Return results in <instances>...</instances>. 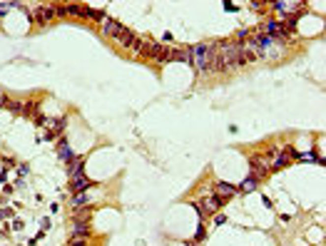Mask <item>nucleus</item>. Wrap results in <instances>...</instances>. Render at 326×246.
Segmentation results:
<instances>
[{
  "instance_id": "15",
  "label": "nucleus",
  "mask_w": 326,
  "mask_h": 246,
  "mask_svg": "<svg viewBox=\"0 0 326 246\" xmlns=\"http://www.w3.org/2000/svg\"><path fill=\"white\" fill-rule=\"evenodd\" d=\"M83 174V159H72L70 162V177H80Z\"/></svg>"
},
{
  "instance_id": "18",
  "label": "nucleus",
  "mask_w": 326,
  "mask_h": 246,
  "mask_svg": "<svg viewBox=\"0 0 326 246\" xmlns=\"http://www.w3.org/2000/svg\"><path fill=\"white\" fill-rule=\"evenodd\" d=\"M62 125H65V119H48V127H50L53 132H60Z\"/></svg>"
},
{
  "instance_id": "12",
  "label": "nucleus",
  "mask_w": 326,
  "mask_h": 246,
  "mask_svg": "<svg viewBox=\"0 0 326 246\" xmlns=\"http://www.w3.org/2000/svg\"><path fill=\"white\" fill-rule=\"evenodd\" d=\"M65 13L67 15H75V18H85V5H77V3L65 5Z\"/></svg>"
},
{
  "instance_id": "8",
  "label": "nucleus",
  "mask_w": 326,
  "mask_h": 246,
  "mask_svg": "<svg viewBox=\"0 0 326 246\" xmlns=\"http://www.w3.org/2000/svg\"><path fill=\"white\" fill-rule=\"evenodd\" d=\"M100 25H102V32H105L107 37H119L122 32L127 30L125 25H119V23H117V20H112V18H105Z\"/></svg>"
},
{
  "instance_id": "19",
  "label": "nucleus",
  "mask_w": 326,
  "mask_h": 246,
  "mask_svg": "<svg viewBox=\"0 0 326 246\" xmlns=\"http://www.w3.org/2000/svg\"><path fill=\"white\" fill-rule=\"evenodd\" d=\"M70 246H90V241H88V236H75L70 241Z\"/></svg>"
},
{
  "instance_id": "23",
  "label": "nucleus",
  "mask_w": 326,
  "mask_h": 246,
  "mask_svg": "<svg viewBox=\"0 0 326 246\" xmlns=\"http://www.w3.org/2000/svg\"><path fill=\"white\" fill-rule=\"evenodd\" d=\"M202 236H205V226H202V224H199V229H197L194 239H197V241H202Z\"/></svg>"
},
{
  "instance_id": "10",
  "label": "nucleus",
  "mask_w": 326,
  "mask_h": 246,
  "mask_svg": "<svg viewBox=\"0 0 326 246\" xmlns=\"http://www.w3.org/2000/svg\"><path fill=\"white\" fill-rule=\"evenodd\" d=\"M170 62H189V48H172Z\"/></svg>"
},
{
  "instance_id": "11",
  "label": "nucleus",
  "mask_w": 326,
  "mask_h": 246,
  "mask_svg": "<svg viewBox=\"0 0 326 246\" xmlns=\"http://www.w3.org/2000/svg\"><path fill=\"white\" fill-rule=\"evenodd\" d=\"M90 187V182H88V177L85 174H80V177H72V189L77 191V194H83L85 189Z\"/></svg>"
},
{
  "instance_id": "2",
  "label": "nucleus",
  "mask_w": 326,
  "mask_h": 246,
  "mask_svg": "<svg viewBox=\"0 0 326 246\" xmlns=\"http://www.w3.org/2000/svg\"><path fill=\"white\" fill-rule=\"evenodd\" d=\"M30 15H32L30 20H35L40 25H48L58 18V3H40V5H35V10Z\"/></svg>"
},
{
  "instance_id": "14",
  "label": "nucleus",
  "mask_w": 326,
  "mask_h": 246,
  "mask_svg": "<svg viewBox=\"0 0 326 246\" xmlns=\"http://www.w3.org/2000/svg\"><path fill=\"white\" fill-rule=\"evenodd\" d=\"M60 159L65 162V164H70L75 157H72V152H70V144L67 142H60Z\"/></svg>"
},
{
  "instance_id": "22",
  "label": "nucleus",
  "mask_w": 326,
  "mask_h": 246,
  "mask_svg": "<svg viewBox=\"0 0 326 246\" xmlns=\"http://www.w3.org/2000/svg\"><path fill=\"white\" fill-rule=\"evenodd\" d=\"M299 159H304V162H311V159H316V154H314V152H306V154H299Z\"/></svg>"
},
{
  "instance_id": "7",
  "label": "nucleus",
  "mask_w": 326,
  "mask_h": 246,
  "mask_svg": "<svg viewBox=\"0 0 326 246\" xmlns=\"http://www.w3.org/2000/svg\"><path fill=\"white\" fill-rule=\"evenodd\" d=\"M271 8L274 10H279V13H284V15H296V13H301V8H304V3H287V0H276V3H271Z\"/></svg>"
},
{
  "instance_id": "3",
  "label": "nucleus",
  "mask_w": 326,
  "mask_h": 246,
  "mask_svg": "<svg viewBox=\"0 0 326 246\" xmlns=\"http://www.w3.org/2000/svg\"><path fill=\"white\" fill-rule=\"evenodd\" d=\"M170 50H172V48L159 45V43H145V48H142L140 55L152 57V60H157V62H170Z\"/></svg>"
},
{
  "instance_id": "5",
  "label": "nucleus",
  "mask_w": 326,
  "mask_h": 246,
  "mask_svg": "<svg viewBox=\"0 0 326 246\" xmlns=\"http://www.w3.org/2000/svg\"><path fill=\"white\" fill-rule=\"evenodd\" d=\"M222 204H224V199H222V196H217V194L207 196V199H205V201H202L199 207H197V212H199V219H205L207 214H217Z\"/></svg>"
},
{
  "instance_id": "17",
  "label": "nucleus",
  "mask_w": 326,
  "mask_h": 246,
  "mask_svg": "<svg viewBox=\"0 0 326 246\" xmlns=\"http://www.w3.org/2000/svg\"><path fill=\"white\" fill-rule=\"evenodd\" d=\"M254 189H257V179L254 177H247L241 182V191H254Z\"/></svg>"
},
{
  "instance_id": "21",
  "label": "nucleus",
  "mask_w": 326,
  "mask_h": 246,
  "mask_svg": "<svg viewBox=\"0 0 326 246\" xmlns=\"http://www.w3.org/2000/svg\"><path fill=\"white\" fill-rule=\"evenodd\" d=\"M85 201H88V199H85V194H77V196H75V201H72V207H83Z\"/></svg>"
},
{
  "instance_id": "6",
  "label": "nucleus",
  "mask_w": 326,
  "mask_h": 246,
  "mask_svg": "<svg viewBox=\"0 0 326 246\" xmlns=\"http://www.w3.org/2000/svg\"><path fill=\"white\" fill-rule=\"evenodd\" d=\"M249 164H252V177L254 179H264L269 174V162L264 157H252Z\"/></svg>"
},
{
  "instance_id": "1",
  "label": "nucleus",
  "mask_w": 326,
  "mask_h": 246,
  "mask_svg": "<svg viewBox=\"0 0 326 246\" xmlns=\"http://www.w3.org/2000/svg\"><path fill=\"white\" fill-rule=\"evenodd\" d=\"M217 48H219V57H222L224 70H237L241 65H247V60H244V48L239 43H217Z\"/></svg>"
},
{
  "instance_id": "13",
  "label": "nucleus",
  "mask_w": 326,
  "mask_h": 246,
  "mask_svg": "<svg viewBox=\"0 0 326 246\" xmlns=\"http://www.w3.org/2000/svg\"><path fill=\"white\" fill-rule=\"evenodd\" d=\"M85 18H92V20H97V23H102L107 15L102 13V10H97V8H90V5H85Z\"/></svg>"
},
{
  "instance_id": "4",
  "label": "nucleus",
  "mask_w": 326,
  "mask_h": 246,
  "mask_svg": "<svg viewBox=\"0 0 326 246\" xmlns=\"http://www.w3.org/2000/svg\"><path fill=\"white\" fill-rule=\"evenodd\" d=\"M207 60H209V45H194V48H189V62L199 72H207Z\"/></svg>"
},
{
  "instance_id": "20",
  "label": "nucleus",
  "mask_w": 326,
  "mask_h": 246,
  "mask_svg": "<svg viewBox=\"0 0 326 246\" xmlns=\"http://www.w3.org/2000/svg\"><path fill=\"white\" fill-rule=\"evenodd\" d=\"M10 8H20V3H0V18H3Z\"/></svg>"
},
{
  "instance_id": "16",
  "label": "nucleus",
  "mask_w": 326,
  "mask_h": 246,
  "mask_svg": "<svg viewBox=\"0 0 326 246\" xmlns=\"http://www.w3.org/2000/svg\"><path fill=\"white\" fill-rule=\"evenodd\" d=\"M72 231H75V236H88V221H75V226H72Z\"/></svg>"
},
{
  "instance_id": "9",
  "label": "nucleus",
  "mask_w": 326,
  "mask_h": 246,
  "mask_svg": "<svg viewBox=\"0 0 326 246\" xmlns=\"http://www.w3.org/2000/svg\"><path fill=\"white\" fill-rule=\"evenodd\" d=\"M214 194H217V196H222V199H229V196H234V194H237V187H234V184H229V182H219V184H214Z\"/></svg>"
},
{
  "instance_id": "24",
  "label": "nucleus",
  "mask_w": 326,
  "mask_h": 246,
  "mask_svg": "<svg viewBox=\"0 0 326 246\" xmlns=\"http://www.w3.org/2000/svg\"><path fill=\"white\" fill-rule=\"evenodd\" d=\"M5 105H8V97H5L3 92H0V107H5Z\"/></svg>"
},
{
  "instance_id": "25",
  "label": "nucleus",
  "mask_w": 326,
  "mask_h": 246,
  "mask_svg": "<svg viewBox=\"0 0 326 246\" xmlns=\"http://www.w3.org/2000/svg\"><path fill=\"white\" fill-rule=\"evenodd\" d=\"M214 224H217V226H219V224H224V217H222V214H217V217H214Z\"/></svg>"
}]
</instances>
